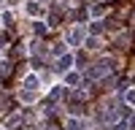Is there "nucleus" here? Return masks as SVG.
<instances>
[{
	"label": "nucleus",
	"instance_id": "39448f33",
	"mask_svg": "<svg viewBox=\"0 0 135 130\" xmlns=\"http://www.w3.org/2000/svg\"><path fill=\"white\" fill-rule=\"evenodd\" d=\"M25 87L35 90V87H38V76H27V79H25Z\"/></svg>",
	"mask_w": 135,
	"mask_h": 130
},
{
	"label": "nucleus",
	"instance_id": "423d86ee",
	"mask_svg": "<svg viewBox=\"0 0 135 130\" xmlns=\"http://www.w3.org/2000/svg\"><path fill=\"white\" fill-rule=\"evenodd\" d=\"M27 11H30V14H32V16H35V14H38V11H41V6H38V3H32V0H30V3H27Z\"/></svg>",
	"mask_w": 135,
	"mask_h": 130
},
{
	"label": "nucleus",
	"instance_id": "6e6552de",
	"mask_svg": "<svg viewBox=\"0 0 135 130\" xmlns=\"http://www.w3.org/2000/svg\"><path fill=\"white\" fill-rule=\"evenodd\" d=\"M22 100H27V103L35 100V92H22Z\"/></svg>",
	"mask_w": 135,
	"mask_h": 130
},
{
	"label": "nucleus",
	"instance_id": "20e7f679",
	"mask_svg": "<svg viewBox=\"0 0 135 130\" xmlns=\"http://www.w3.org/2000/svg\"><path fill=\"white\" fill-rule=\"evenodd\" d=\"M78 81H81V76H78V73H73V71H68V84H70V87H76Z\"/></svg>",
	"mask_w": 135,
	"mask_h": 130
},
{
	"label": "nucleus",
	"instance_id": "f257e3e1",
	"mask_svg": "<svg viewBox=\"0 0 135 130\" xmlns=\"http://www.w3.org/2000/svg\"><path fill=\"white\" fill-rule=\"evenodd\" d=\"M70 65H73V54H62V57L57 60V65H54V71L68 73V71H70Z\"/></svg>",
	"mask_w": 135,
	"mask_h": 130
},
{
	"label": "nucleus",
	"instance_id": "0eeeda50",
	"mask_svg": "<svg viewBox=\"0 0 135 130\" xmlns=\"http://www.w3.org/2000/svg\"><path fill=\"white\" fill-rule=\"evenodd\" d=\"M124 100H127V103H132V106H135V90H127V92H124Z\"/></svg>",
	"mask_w": 135,
	"mask_h": 130
},
{
	"label": "nucleus",
	"instance_id": "7ed1b4c3",
	"mask_svg": "<svg viewBox=\"0 0 135 130\" xmlns=\"http://www.w3.org/2000/svg\"><path fill=\"white\" fill-rule=\"evenodd\" d=\"M65 127H68V130H81V127H84V122H81V119H73V117H70V119L65 122Z\"/></svg>",
	"mask_w": 135,
	"mask_h": 130
},
{
	"label": "nucleus",
	"instance_id": "f03ea898",
	"mask_svg": "<svg viewBox=\"0 0 135 130\" xmlns=\"http://www.w3.org/2000/svg\"><path fill=\"white\" fill-rule=\"evenodd\" d=\"M84 35H86V30H84V27H73V30H70V35H68V41H70V43H81Z\"/></svg>",
	"mask_w": 135,
	"mask_h": 130
},
{
	"label": "nucleus",
	"instance_id": "1a4fd4ad",
	"mask_svg": "<svg viewBox=\"0 0 135 130\" xmlns=\"http://www.w3.org/2000/svg\"><path fill=\"white\" fill-rule=\"evenodd\" d=\"M6 41H8V35H0V46H6Z\"/></svg>",
	"mask_w": 135,
	"mask_h": 130
},
{
	"label": "nucleus",
	"instance_id": "9d476101",
	"mask_svg": "<svg viewBox=\"0 0 135 130\" xmlns=\"http://www.w3.org/2000/svg\"><path fill=\"white\" fill-rule=\"evenodd\" d=\"M46 130H57V127H46Z\"/></svg>",
	"mask_w": 135,
	"mask_h": 130
}]
</instances>
